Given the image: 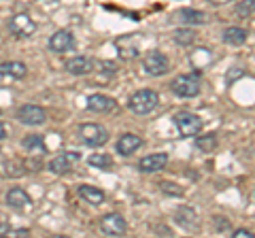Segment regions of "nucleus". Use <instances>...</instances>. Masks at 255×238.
<instances>
[{
  "mask_svg": "<svg viewBox=\"0 0 255 238\" xmlns=\"http://www.w3.org/2000/svg\"><path fill=\"white\" fill-rule=\"evenodd\" d=\"M77 136L85 147H102L109 140V132L100 123H81L77 128Z\"/></svg>",
  "mask_w": 255,
  "mask_h": 238,
  "instance_id": "f257e3e1",
  "label": "nucleus"
},
{
  "mask_svg": "<svg viewBox=\"0 0 255 238\" xmlns=\"http://www.w3.org/2000/svg\"><path fill=\"white\" fill-rule=\"evenodd\" d=\"M170 90H172V94H177L181 98H194L200 94V75L187 73V75L174 77L170 83Z\"/></svg>",
  "mask_w": 255,
  "mask_h": 238,
  "instance_id": "f03ea898",
  "label": "nucleus"
},
{
  "mask_svg": "<svg viewBox=\"0 0 255 238\" xmlns=\"http://www.w3.org/2000/svg\"><path fill=\"white\" fill-rule=\"evenodd\" d=\"M159 105V94L155 90H138L130 98V111L136 115H149Z\"/></svg>",
  "mask_w": 255,
  "mask_h": 238,
  "instance_id": "7ed1b4c3",
  "label": "nucleus"
},
{
  "mask_svg": "<svg viewBox=\"0 0 255 238\" xmlns=\"http://www.w3.org/2000/svg\"><path fill=\"white\" fill-rule=\"evenodd\" d=\"M172 121L179 128V134L181 136H185V138L196 136V134H200V130H202L200 115L191 113V111H179V113H174Z\"/></svg>",
  "mask_w": 255,
  "mask_h": 238,
  "instance_id": "20e7f679",
  "label": "nucleus"
},
{
  "mask_svg": "<svg viewBox=\"0 0 255 238\" xmlns=\"http://www.w3.org/2000/svg\"><path fill=\"white\" fill-rule=\"evenodd\" d=\"M142 68L151 77H162L170 70V60H168V55L162 53L159 49H149L145 53V58H142Z\"/></svg>",
  "mask_w": 255,
  "mask_h": 238,
  "instance_id": "39448f33",
  "label": "nucleus"
},
{
  "mask_svg": "<svg viewBox=\"0 0 255 238\" xmlns=\"http://www.w3.org/2000/svg\"><path fill=\"white\" fill-rule=\"evenodd\" d=\"M9 32L17 38H28L36 32V21L26 13H17L9 19Z\"/></svg>",
  "mask_w": 255,
  "mask_h": 238,
  "instance_id": "423d86ee",
  "label": "nucleus"
},
{
  "mask_svg": "<svg viewBox=\"0 0 255 238\" xmlns=\"http://www.w3.org/2000/svg\"><path fill=\"white\" fill-rule=\"evenodd\" d=\"M19 123H26V125H43L47 121V113L43 107L38 105H21L15 113Z\"/></svg>",
  "mask_w": 255,
  "mask_h": 238,
  "instance_id": "0eeeda50",
  "label": "nucleus"
},
{
  "mask_svg": "<svg viewBox=\"0 0 255 238\" xmlns=\"http://www.w3.org/2000/svg\"><path fill=\"white\" fill-rule=\"evenodd\" d=\"M81 160V153L79 151H64L60 153L58 157H53V160L49 162V170L53 174H66L73 170V166Z\"/></svg>",
  "mask_w": 255,
  "mask_h": 238,
  "instance_id": "6e6552de",
  "label": "nucleus"
},
{
  "mask_svg": "<svg viewBox=\"0 0 255 238\" xmlns=\"http://www.w3.org/2000/svg\"><path fill=\"white\" fill-rule=\"evenodd\" d=\"M100 230L109 236H124L126 230H128V224L122 215H117V213H109L100 219Z\"/></svg>",
  "mask_w": 255,
  "mask_h": 238,
  "instance_id": "1a4fd4ad",
  "label": "nucleus"
},
{
  "mask_svg": "<svg viewBox=\"0 0 255 238\" xmlns=\"http://www.w3.org/2000/svg\"><path fill=\"white\" fill-rule=\"evenodd\" d=\"M49 49L53 53H66L70 49H75V36L68 30H58L49 38Z\"/></svg>",
  "mask_w": 255,
  "mask_h": 238,
  "instance_id": "9d476101",
  "label": "nucleus"
},
{
  "mask_svg": "<svg viewBox=\"0 0 255 238\" xmlns=\"http://www.w3.org/2000/svg\"><path fill=\"white\" fill-rule=\"evenodd\" d=\"M87 109L94 113H111L117 109V102L105 94H92V96H87Z\"/></svg>",
  "mask_w": 255,
  "mask_h": 238,
  "instance_id": "9b49d317",
  "label": "nucleus"
},
{
  "mask_svg": "<svg viewBox=\"0 0 255 238\" xmlns=\"http://www.w3.org/2000/svg\"><path fill=\"white\" fill-rule=\"evenodd\" d=\"M94 68H96L94 60L87 58V55H77V58H70V60L66 62V70H68L70 75H75V77L90 75Z\"/></svg>",
  "mask_w": 255,
  "mask_h": 238,
  "instance_id": "f8f14e48",
  "label": "nucleus"
},
{
  "mask_svg": "<svg viewBox=\"0 0 255 238\" xmlns=\"http://www.w3.org/2000/svg\"><path fill=\"white\" fill-rule=\"evenodd\" d=\"M140 147H142V138L136 136V134H122L115 142V151L119 155H132Z\"/></svg>",
  "mask_w": 255,
  "mask_h": 238,
  "instance_id": "ddd939ff",
  "label": "nucleus"
},
{
  "mask_svg": "<svg viewBox=\"0 0 255 238\" xmlns=\"http://www.w3.org/2000/svg\"><path fill=\"white\" fill-rule=\"evenodd\" d=\"M177 224L187 230V232H194V230H198V215L194 209H189V206H181V209H177Z\"/></svg>",
  "mask_w": 255,
  "mask_h": 238,
  "instance_id": "4468645a",
  "label": "nucleus"
},
{
  "mask_svg": "<svg viewBox=\"0 0 255 238\" xmlns=\"http://www.w3.org/2000/svg\"><path fill=\"white\" fill-rule=\"evenodd\" d=\"M166 164H168V155H166V153H153V155L142 157L140 164H138V168L142 172H157V170L166 168Z\"/></svg>",
  "mask_w": 255,
  "mask_h": 238,
  "instance_id": "2eb2a0df",
  "label": "nucleus"
},
{
  "mask_svg": "<svg viewBox=\"0 0 255 238\" xmlns=\"http://www.w3.org/2000/svg\"><path fill=\"white\" fill-rule=\"evenodd\" d=\"M30 202H32V198L26 189L13 187L6 192V204H9L11 209H26V206H30Z\"/></svg>",
  "mask_w": 255,
  "mask_h": 238,
  "instance_id": "dca6fc26",
  "label": "nucleus"
},
{
  "mask_svg": "<svg viewBox=\"0 0 255 238\" xmlns=\"http://www.w3.org/2000/svg\"><path fill=\"white\" fill-rule=\"evenodd\" d=\"M77 194L81 200H85L87 204H94V206H98L105 202V192L98 187H94V185H79L77 189Z\"/></svg>",
  "mask_w": 255,
  "mask_h": 238,
  "instance_id": "f3484780",
  "label": "nucleus"
},
{
  "mask_svg": "<svg viewBox=\"0 0 255 238\" xmlns=\"http://www.w3.org/2000/svg\"><path fill=\"white\" fill-rule=\"evenodd\" d=\"M174 15H177V19L181 23H189V26H202V23L209 21L206 13L196 11V9H181V11H177Z\"/></svg>",
  "mask_w": 255,
  "mask_h": 238,
  "instance_id": "a211bd4d",
  "label": "nucleus"
},
{
  "mask_svg": "<svg viewBox=\"0 0 255 238\" xmlns=\"http://www.w3.org/2000/svg\"><path fill=\"white\" fill-rule=\"evenodd\" d=\"M28 73V68L23 62H17V60H13V62H4V64H0V75L2 77H11V79H23Z\"/></svg>",
  "mask_w": 255,
  "mask_h": 238,
  "instance_id": "6ab92c4d",
  "label": "nucleus"
},
{
  "mask_svg": "<svg viewBox=\"0 0 255 238\" xmlns=\"http://www.w3.org/2000/svg\"><path fill=\"white\" fill-rule=\"evenodd\" d=\"M223 43L226 45H243L247 41V30L245 28H238V26H230L223 30Z\"/></svg>",
  "mask_w": 255,
  "mask_h": 238,
  "instance_id": "aec40b11",
  "label": "nucleus"
},
{
  "mask_svg": "<svg viewBox=\"0 0 255 238\" xmlns=\"http://www.w3.org/2000/svg\"><path fill=\"white\" fill-rule=\"evenodd\" d=\"M21 145H23V149H26V151H30V153H41V155L47 153V145H45L43 136H38V134H30L28 138H23Z\"/></svg>",
  "mask_w": 255,
  "mask_h": 238,
  "instance_id": "412c9836",
  "label": "nucleus"
},
{
  "mask_svg": "<svg viewBox=\"0 0 255 238\" xmlns=\"http://www.w3.org/2000/svg\"><path fill=\"white\" fill-rule=\"evenodd\" d=\"M87 164L94 166V168H100V170H111L115 166L113 157L107 155V153H94V155H90V157H87Z\"/></svg>",
  "mask_w": 255,
  "mask_h": 238,
  "instance_id": "4be33fe9",
  "label": "nucleus"
},
{
  "mask_svg": "<svg viewBox=\"0 0 255 238\" xmlns=\"http://www.w3.org/2000/svg\"><path fill=\"white\" fill-rule=\"evenodd\" d=\"M2 172L6 174V177H11V179H19L26 174V164L23 162H17V160H11V162H4L2 166Z\"/></svg>",
  "mask_w": 255,
  "mask_h": 238,
  "instance_id": "5701e85b",
  "label": "nucleus"
},
{
  "mask_svg": "<svg viewBox=\"0 0 255 238\" xmlns=\"http://www.w3.org/2000/svg\"><path fill=\"white\" fill-rule=\"evenodd\" d=\"M253 13H255V0H241V2L234 6V15L241 19L251 17Z\"/></svg>",
  "mask_w": 255,
  "mask_h": 238,
  "instance_id": "b1692460",
  "label": "nucleus"
},
{
  "mask_svg": "<svg viewBox=\"0 0 255 238\" xmlns=\"http://www.w3.org/2000/svg\"><path fill=\"white\" fill-rule=\"evenodd\" d=\"M196 147L204 153H211L215 147H217V136L215 134H204V136H198L196 138Z\"/></svg>",
  "mask_w": 255,
  "mask_h": 238,
  "instance_id": "393cba45",
  "label": "nucleus"
},
{
  "mask_svg": "<svg viewBox=\"0 0 255 238\" xmlns=\"http://www.w3.org/2000/svg\"><path fill=\"white\" fill-rule=\"evenodd\" d=\"M159 189L168 196H183V187H179L177 183H170V181H159Z\"/></svg>",
  "mask_w": 255,
  "mask_h": 238,
  "instance_id": "a878e982",
  "label": "nucleus"
},
{
  "mask_svg": "<svg viewBox=\"0 0 255 238\" xmlns=\"http://www.w3.org/2000/svg\"><path fill=\"white\" fill-rule=\"evenodd\" d=\"M194 38H196V32H191V30H177L174 32V41L181 45H189Z\"/></svg>",
  "mask_w": 255,
  "mask_h": 238,
  "instance_id": "bb28decb",
  "label": "nucleus"
},
{
  "mask_svg": "<svg viewBox=\"0 0 255 238\" xmlns=\"http://www.w3.org/2000/svg\"><path fill=\"white\" fill-rule=\"evenodd\" d=\"M100 70H102V73H105V75H113L117 68H115L113 62H100Z\"/></svg>",
  "mask_w": 255,
  "mask_h": 238,
  "instance_id": "cd10ccee",
  "label": "nucleus"
},
{
  "mask_svg": "<svg viewBox=\"0 0 255 238\" xmlns=\"http://www.w3.org/2000/svg\"><path fill=\"white\" fill-rule=\"evenodd\" d=\"M234 238H253V232H249V230H245V228H238V230H234Z\"/></svg>",
  "mask_w": 255,
  "mask_h": 238,
  "instance_id": "c85d7f7f",
  "label": "nucleus"
},
{
  "mask_svg": "<svg viewBox=\"0 0 255 238\" xmlns=\"http://www.w3.org/2000/svg\"><path fill=\"white\" fill-rule=\"evenodd\" d=\"M215 221H217V230L221 232V230L230 228V221H226V217H215Z\"/></svg>",
  "mask_w": 255,
  "mask_h": 238,
  "instance_id": "c756f323",
  "label": "nucleus"
},
{
  "mask_svg": "<svg viewBox=\"0 0 255 238\" xmlns=\"http://www.w3.org/2000/svg\"><path fill=\"white\" fill-rule=\"evenodd\" d=\"M241 75H243V70H241V68H236V70H234V73H232V75H230V73H228V81H230V83H232V81H234V79H236V77H241Z\"/></svg>",
  "mask_w": 255,
  "mask_h": 238,
  "instance_id": "7c9ffc66",
  "label": "nucleus"
},
{
  "mask_svg": "<svg viewBox=\"0 0 255 238\" xmlns=\"http://www.w3.org/2000/svg\"><path fill=\"white\" fill-rule=\"evenodd\" d=\"M209 2L213 6H221V4H228V2H232V0H209Z\"/></svg>",
  "mask_w": 255,
  "mask_h": 238,
  "instance_id": "2f4dec72",
  "label": "nucleus"
},
{
  "mask_svg": "<svg viewBox=\"0 0 255 238\" xmlns=\"http://www.w3.org/2000/svg\"><path fill=\"white\" fill-rule=\"evenodd\" d=\"M6 138V125L0 121V140H4Z\"/></svg>",
  "mask_w": 255,
  "mask_h": 238,
  "instance_id": "473e14b6",
  "label": "nucleus"
},
{
  "mask_svg": "<svg viewBox=\"0 0 255 238\" xmlns=\"http://www.w3.org/2000/svg\"><path fill=\"white\" fill-rule=\"evenodd\" d=\"M45 2H60V0H45Z\"/></svg>",
  "mask_w": 255,
  "mask_h": 238,
  "instance_id": "72a5a7b5",
  "label": "nucleus"
}]
</instances>
